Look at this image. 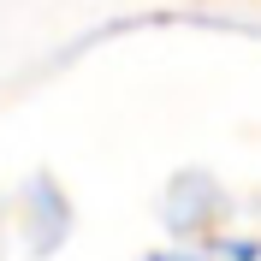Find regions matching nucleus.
Instances as JSON below:
<instances>
[{"label": "nucleus", "mask_w": 261, "mask_h": 261, "mask_svg": "<svg viewBox=\"0 0 261 261\" xmlns=\"http://www.w3.org/2000/svg\"><path fill=\"white\" fill-rule=\"evenodd\" d=\"M148 261H261L255 238H190V244H166Z\"/></svg>", "instance_id": "obj_1"}]
</instances>
